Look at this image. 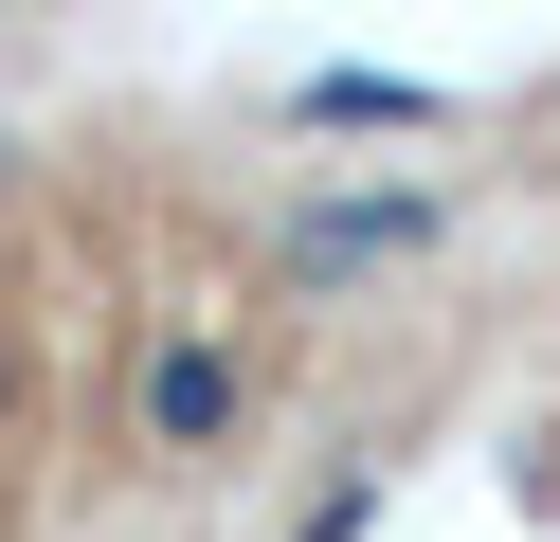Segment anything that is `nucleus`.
<instances>
[{
    "mask_svg": "<svg viewBox=\"0 0 560 542\" xmlns=\"http://www.w3.org/2000/svg\"><path fill=\"white\" fill-rule=\"evenodd\" d=\"M235 416H254V361H235L218 325L145 344V380H127V434H145V452H235Z\"/></svg>",
    "mask_w": 560,
    "mask_h": 542,
    "instance_id": "f257e3e1",
    "label": "nucleus"
},
{
    "mask_svg": "<svg viewBox=\"0 0 560 542\" xmlns=\"http://www.w3.org/2000/svg\"><path fill=\"white\" fill-rule=\"evenodd\" d=\"M19 397H37V361H19V325H0V434H19Z\"/></svg>",
    "mask_w": 560,
    "mask_h": 542,
    "instance_id": "20e7f679",
    "label": "nucleus"
},
{
    "mask_svg": "<svg viewBox=\"0 0 560 542\" xmlns=\"http://www.w3.org/2000/svg\"><path fill=\"white\" fill-rule=\"evenodd\" d=\"M307 127H434V91H416V72H307Z\"/></svg>",
    "mask_w": 560,
    "mask_h": 542,
    "instance_id": "7ed1b4c3",
    "label": "nucleus"
},
{
    "mask_svg": "<svg viewBox=\"0 0 560 542\" xmlns=\"http://www.w3.org/2000/svg\"><path fill=\"white\" fill-rule=\"evenodd\" d=\"M434 235H452L434 181H398V199H307L290 217V272H380V253H434Z\"/></svg>",
    "mask_w": 560,
    "mask_h": 542,
    "instance_id": "f03ea898",
    "label": "nucleus"
}]
</instances>
